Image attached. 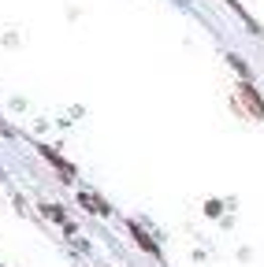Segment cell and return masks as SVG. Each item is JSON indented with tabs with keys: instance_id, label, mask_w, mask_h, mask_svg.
<instances>
[{
	"instance_id": "6da1fadb",
	"label": "cell",
	"mask_w": 264,
	"mask_h": 267,
	"mask_svg": "<svg viewBox=\"0 0 264 267\" xmlns=\"http://www.w3.org/2000/svg\"><path fill=\"white\" fill-rule=\"evenodd\" d=\"M238 97H242V104L249 108V115H253V119H264V100H260V93L253 89V82H246V78H242V85H238Z\"/></svg>"
},
{
	"instance_id": "3957f363",
	"label": "cell",
	"mask_w": 264,
	"mask_h": 267,
	"mask_svg": "<svg viewBox=\"0 0 264 267\" xmlns=\"http://www.w3.org/2000/svg\"><path fill=\"white\" fill-rule=\"evenodd\" d=\"M127 230H130V234H134V241H138V245H141V249H145L149 256H160V249H156V241H153V237H149L145 230H141V226H138V223H130V226H127Z\"/></svg>"
},
{
	"instance_id": "5b68a950",
	"label": "cell",
	"mask_w": 264,
	"mask_h": 267,
	"mask_svg": "<svg viewBox=\"0 0 264 267\" xmlns=\"http://www.w3.org/2000/svg\"><path fill=\"white\" fill-rule=\"evenodd\" d=\"M227 63H231V67H234V71H238L246 82H249V67H246V60H242V56H227Z\"/></svg>"
},
{
	"instance_id": "8992f818",
	"label": "cell",
	"mask_w": 264,
	"mask_h": 267,
	"mask_svg": "<svg viewBox=\"0 0 264 267\" xmlns=\"http://www.w3.org/2000/svg\"><path fill=\"white\" fill-rule=\"evenodd\" d=\"M41 212H45V215H49V219H56V223H63V226H71V223H67V219H63V208H56V204H45V208H41Z\"/></svg>"
},
{
	"instance_id": "7a4b0ae2",
	"label": "cell",
	"mask_w": 264,
	"mask_h": 267,
	"mask_svg": "<svg viewBox=\"0 0 264 267\" xmlns=\"http://www.w3.org/2000/svg\"><path fill=\"white\" fill-rule=\"evenodd\" d=\"M37 152H41V156H45V160H49V164H52L56 171H60V175H63V178H74V167H71V164H67V160H63V156H60V152H52L49 145H37Z\"/></svg>"
},
{
	"instance_id": "277c9868",
	"label": "cell",
	"mask_w": 264,
	"mask_h": 267,
	"mask_svg": "<svg viewBox=\"0 0 264 267\" xmlns=\"http://www.w3.org/2000/svg\"><path fill=\"white\" fill-rule=\"evenodd\" d=\"M78 200H82V208H90V212H97V215H112V208L97 193H78Z\"/></svg>"
}]
</instances>
